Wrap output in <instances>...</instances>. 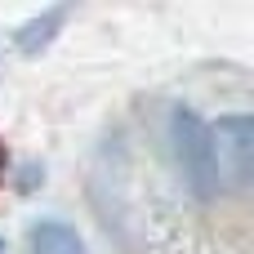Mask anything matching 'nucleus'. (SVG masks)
Returning a JSON list of instances; mask_svg holds the SVG:
<instances>
[{"label": "nucleus", "mask_w": 254, "mask_h": 254, "mask_svg": "<svg viewBox=\"0 0 254 254\" xmlns=\"http://www.w3.org/2000/svg\"><path fill=\"white\" fill-rule=\"evenodd\" d=\"M170 147H174V165H179L188 192L196 201H214L219 188H223L219 161H214V138H210V125L192 107H174L170 112Z\"/></svg>", "instance_id": "f257e3e1"}, {"label": "nucleus", "mask_w": 254, "mask_h": 254, "mask_svg": "<svg viewBox=\"0 0 254 254\" xmlns=\"http://www.w3.org/2000/svg\"><path fill=\"white\" fill-rule=\"evenodd\" d=\"M0 254H4V237H0Z\"/></svg>", "instance_id": "423d86ee"}, {"label": "nucleus", "mask_w": 254, "mask_h": 254, "mask_svg": "<svg viewBox=\"0 0 254 254\" xmlns=\"http://www.w3.org/2000/svg\"><path fill=\"white\" fill-rule=\"evenodd\" d=\"M4 170H9V152H4V143H0V188H4Z\"/></svg>", "instance_id": "39448f33"}, {"label": "nucleus", "mask_w": 254, "mask_h": 254, "mask_svg": "<svg viewBox=\"0 0 254 254\" xmlns=\"http://www.w3.org/2000/svg\"><path fill=\"white\" fill-rule=\"evenodd\" d=\"M67 18H71V4H49V9H40L36 18H27V22L13 31V49H18L22 58L45 54V49L54 45V36L67 27Z\"/></svg>", "instance_id": "7ed1b4c3"}, {"label": "nucleus", "mask_w": 254, "mask_h": 254, "mask_svg": "<svg viewBox=\"0 0 254 254\" xmlns=\"http://www.w3.org/2000/svg\"><path fill=\"white\" fill-rule=\"evenodd\" d=\"M27 250L31 254H89L80 232L63 219H36L27 228Z\"/></svg>", "instance_id": "20e7f679"}, {"label": "nucleus", "mask_w": 254, "mask_h": 254, "mask_svg": "<svg viewBox=\"0 0 254 254\" xmlns=\"http://www.w3.org/2000/svg\"><path fill=\"white\" fill-rule=\"evenodd\" d=\"M214 138V161H219V179L228 174L232 188L250 183V156H254V121L246 112H228L210 125Z\"/></svg>", "instance_id": "f03ea898"}]
</instances>
